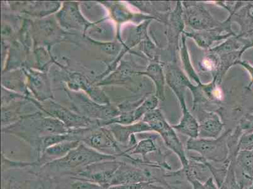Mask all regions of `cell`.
<instances>
[{
	"mask_svg": "<svg viewBox=\"0 0 253 189\" xmlns=\"http://www.w3.org/2000/svg\"><path fill=\"white\" fill-rule=\"evenodd\" d=\"M116 156L99 153L85 144H80L64 157L46 163L40 168L41 172L47 174L71 175L82 168L100 161L116 160Z\"/></svg>",
	"mask_w": 253,
	"mask_h": 189,
	"instance_id": "obj_1",
	"label": "cell"
},
{
	"mask_svg": "<svg viewBox=\"0 0 253 189\" xmlns=\"http://www.w3.org/2000/svg\"><path fill=\"white\" fill-rule=\"evenodd\" d=\"M229 132L225 133L217 139L196 138L189 139L186 144L188 151H194L210 162L225 163L231 161L227 140Z\"/></svg>",
	"mask_w": 253,
	"mask_h": 189,
	"instance_id": "obj_2",
	"label": "cell"
},
{
	"mask_svg": "<svg viewBox=\"0 0 253 189\" xmlns=\"http://www.w3.org/2000/svg\"><path fill=\"white\" fill-rule=\"evenodd\" d=\"M121 164V161L118 160L100 161L82 168L71 177L93 182L107 189Z\"/></svg>",
	"mask_w": 253,
	"mask_h": 189,
	"instance_id": "obj_3",
	"label": "cell"
},
{
	"mask_svg": "<svg viewBox=\"0 0 253 189\" xmlns=\"http://www.w3.org/2000/svg\"><path fill=\"white\" fill-rule=\"evenodd\" d=\"M84 142L87 146L106 155L114 156L118 158L124 154V151L122 150L116 141L102 131L94 133L86 138Z\"/></svg>",
	"mask_w": 253,
	"mask_h": 189,
	"instance_id": "obj_4",
	"label": "cell"
},
{
	"mask_svg": "<svg viewBox=\"0 0 253 189\" xmlns=\"http://www.w3.org/2000/svg\"><path fill=\"white\" fill-rule=\"evenodd\" d=\"M158 134L163 138L166 146L178 156L183 167H187L189 164V160L186 154L183 144L172 127L167 123Z\"/></svg>",
	"mask_w": 253,
	"mask_h": 189,
	"instance_id": "obj_5",
	"label": "cell"
},
{
	"mask_svg": "<svg viewBox=\"0 0 253 189\" xmlns=\"http://www.w3.org/2000/svg\"><path fill=\"white\" fill-rule=\"evenodd\" d=\"M199 124V138L204 139H217L224 127L218 115L213 112L206 113Z\"/></svg>",
	"mask_w": 253,
	"mask_h": 189,
	"instance_id": "obj_6",
	"label": "cell"
},
{
	"mask_svg": "<svg viewBox=\"0 0 253 189\" xmlns=\"http://www.w3.org/2000/svg\"><path fill=\"white\" fill-rule=\"evenodd\" d=\"M80 144L78 141H67L52 145L46 149L42 156L36 161L37 164L41 168L46 163L63 158Z\"/></svg>",
	"mask_w": 253,
	"mask_h": 189,
	"instance_id": "obj_7",
	"label": "cell"
},
{
	"mask_svg": "<svg viewBox=\"0 0 253 189\" xmlns=\"http://www.w3.org/2000/svg\"><path fill=\"white\" fill-rule=\"evenodd\" d=\"M178 97L182 107L183 116L179 123L172 126V128L178 133L189 137L190 139H196L199 138V124L186 108L184 94Z\"/></svg>",
	"mask_w": 253,
	"mask_h": 189,
	"instance_id": "obj_8",
	"label": "cell"
},
{
	"mask_svg": "<svg viewBox=\"0 0 253 189\" xmlns=\"http://www.w3.org/2000/svg\"><path fill=\"white\" fill-rule=\"evenodd\" d=\"M186 8V20L194 29L206 30L215 25L213 18L204 8L195 6Z\"/></svg>",
	"mask_w": 253,
	"mask_h": 189,
	"instance_id": "obj_9",
	"label": "cell"
},
{
	"mask_svg": "<svg viewBox=\"0 0 253 189\" xmlns=\"http://www.w3.org/2000/svg\"><path fill=\"white\" fill-rule=\"evenodd\" d=\"M155 140V138L154 137H145L134 146L124 151V153L130 156H139L143 159L145 162L151 163L148 160L149 154L155 152H161L158 150Z\"/></svg>",
	"mask_w": 253,
	"mask_h": 189,
	"instance_id": "obj_10",
	"label": "cell"
},
{
	"mask_svg": "<svg viewBox=\"0 0 253 189\" xmlns=\"http://www.w3.org/2000/svg\"><path fill=\"white\" fill-rule=\"evenodd\" d=\"M146 73L155 83L156 96L161 100H165V78L162 67L158 64H152L148 67Z\"/></svg>",
	"mask_w": 253,
	"mask_h": 189,
	"instance_id": "obj_11",
	"label": "cell"
},
{
	"mask_svg": "<svg viewBox=\"0 0 253 189\" xmlns=\"http://www.w3.org/2000/svg\"><path fill=\"white\" fill-rule=\"evenodd\" d=\"M236 165L246 177H253V153L252 151H240L237 153Z\"/></svg>",
	"mask_w": 253,
	"mask_h": 189,
	"instance_id": "obj_12",
	"label": "cell"
},
{
	"mask_svg": "<svg viewBox=\"0 0 253 189\" xmlns=\"http://www.w3.org/2000/svg\"><path fill=\"white\" fill-rule=\"evenodd\" d=\"M183 38L182 47H181V58H182L184 66H185L186 72L189 74L190 77L192 78H194V80L195 81V82L199 83V84H201L199 77H198L196 74H195L194 69L192 68V64L190 63L189 57H188L187 49H186L185 43V38L183 37Z\"/></svg>",
	"mask_w": 253,
	"mask_h": 189,
	"instance_id": "obj_13",
	"label": "cell"
},
{
	"mask_svg": "<svg viewBox=\"0 0 253 189\" xmlns=\"http://www.w3.org/2000/svg\"><path fill=\"white\" fill-rule=\"evenodd\" d=\"M71 179H73V181L70 184V189H107L93 182L73 177Z\"/></svg>",
	"mask_w": 253,
	"mask_h": 189,
	"instance_id": "obj_14",
	"label": "cell"
},
{
	"mask_svg": "<svg viewBox=\"0 0 253 189\" xmlns=\"http://www.w3.org/2000/svg\"><path fill=\"white\" fill-rule=\"evenodd\" d=\"M158 98L157 96H153L149 98L148 100H146V102L137 110L136 114H135V119L139 118L142 114H147V113L155 110L156 106L158 105Z\"/></svg>",
	"mask_w": 253,
	"mask_h": 189,
	"instance_id": "obj_15",
	"label": "cell"
},
{
	"mask_svg": "<svg viewBox=\"0 0 253 189\" xmlns=\"http://www.w3.org/2000/svg\"><path fill=\"white\" fill-rule=\"evenodd\" d=\"M31 184H29V181L18 182L10 180L6 184L4 189H31Z\"/></svg>",
	"mask_w": 253,
	"mask_h": 189,
	"instance_id": "obj_16",
	"label": "cell"
},
{
	"mask_svg": "<svg viewBox=\"0 0 253 189\" xmlns=\"http://www.w3.org/2000/svg\"><path fill=\"white\" fill-rule=\"evenodd\" d=\"M148 184L149 183L147 182V183L123 184V185L110 186L107 189H142Z\"/></svg>",
	"mask_w": 253,
	"mask_h": 189,
	"instance_id": "obj_17",
	"label": "cell"
},
{
	"mask_svg": "<svg viewBox=\"0 0 253 189\" xmlns=\"http://www.w3.org/2000/svg\"><path fill=\"white\" fill-rule=\"evenodd\" d=\"M217 61L212 57H209L204 60L203 65L205 68L208 70H212L217 66Z\"/></svg>",
	"mask_w": 253,
	"mask_h": 189,
	"instance_id": "obj_18",
	"label": "cell"
},
{
	"mask_svg": "<svg viewBox=\"0 0 253 189\" xmlns=\"http://www.w3.org/2000/svg\"><path fill=\"white\" fill-rule=\"evenodd\" d=\"M167 189L160 185H157L156 184L149 183L146 186H145L143 189Z\"/></svg>",
	"mask_w": 253,
	"mask_h": 189,
	"instance_id": "obj_19",
	"label": "cell"
},
{
	"mask_svg": "<svg viewBox=\"0 0 253 189\" xmlns=\"http://www.w3.org/2000/svg\"><path fill=\"white\" fill-rule=\"evenodd\" d=\"M249 189H253V186L252 187V188H250Z\"/></svg>",
	"mask_w": 253,
	"mask_h": 189,
	"instance_id": "obj_20",
	"label": "cell"
}]
</instances>
